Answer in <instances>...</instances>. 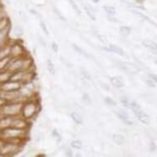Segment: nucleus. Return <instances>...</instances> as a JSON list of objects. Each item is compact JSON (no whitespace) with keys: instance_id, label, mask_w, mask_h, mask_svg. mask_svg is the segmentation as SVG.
Masks as SVG:
<instances>
[{"instance_id":"nucleus-1","label":"nucleus","mask_w":157,"mask_h":157,"mask_svg":"<svg viewBox=\"0 0 157 157\" xmlns=\"http://www.w3.org/2000/svg\"><path fill=\"white\" fill-rule=\"evenodd\" d=\"M39 109H40L39 104L36 101H31V100L29 101L28 99L25 102H23L21 111V116H22L26 120H31L37 115Z\"/></svg>"},{"instance_id":"nucleus-2","label":"nucleus","mask_w":157,"mask_h":157,"mask_svg":"<svg viewBox=\"0 0 157 157\" xmlns=\"http://www.w3.org/2000/svg\"><path fill=\"white\" fill-rule=\"evenodd\" d=\"M23 102H18V101H10L6 102L0 110L3 115L15 117V116L21 115V108H22Z\"/></svg>"},{"instance_id":"nucleus-3","label":"nucleus","mask_w":157,"mask_h":157,"mask_svg":"<svg viewBox=\"0 0 157 157\" xmlns=\"http://www.w3.org/2000/svg\"><path fill=\"white\" fill-rule=\"evenodd\" d=\"M130 109L133 112L134 115L136 116V118L139 120L141 123L144 124H148L150 123L149 116L147 115V113L145 112L142 108L141 107L139 104L136 102H132L130 103Z\"/></svg>"},{"instance_id":"nucleus-4","label":"nucleus","mask_w":157,"mask_h":157,"mask_svg":"<svg viewBox=\"0 0 157 157\" xmlns=\"http://www.w3.org/2000/svg\"><path fill=\"white\" fill-rule=\"evenodd\" d=\"M20 150V143L7 141L3 142V147L0 149V154L2 155H12L17 153Z\"/></svg>"},{"instance_id":"nucleus-5","label":"nucleus","mask_w":157,"mask_h":157,"mask_svg":"<svg viewBox=\"0 0 157 157\" xmlns=\"http://www.w3.org/2000/svg\"><path fill=\"white\" fill-rule=\"evenodd\" d=\"M21 86V83L18 82L9 80L6 82L0 84V90L4 91H16L18 90Z\"/></svg>"},{"instance_id":"nucleus-6","label":"nucleus","mask_w":157,"mask_h":157,"mask_svg":"<svg viewBox=\"0 0 157 157\" xmlns=\"http://www.w3.org/2000/svg\"><path fill=\"white\" fill-rule=\"evenodd\" d=\"M11 127H13V128H16L26 130L27 127H28V120L24 119L22 116L21 117H19V115L15 116V117H13Z\"/></svg>"},{"instance_id":"nucleus-7","label":"nucleus","mask_w":157,"mask_h":157,"mask_svg":"<svg viewBox=\"0 0 157 157\" xmlns=\"http://www.w3.org/2000/svg\"><path fill=\"white\" fill-rule=\"evenodd\" d=\"M24 48L18 43H15L10 46V57L11 58H19L25 56L24 54Z\"/></svg>"},{"instance_id":"nucleus-8","label":"nucleus","mask_w":157,"mask_h":157,"mask_svg":"<svg viewBox=\"0 0 157 157\" xmlns=\"http://www.w3.org/2000/svg\"><path fill=\"white\" fill-rule=\"evenodd\" d=\"M115 114L123 123H124L127 125H132L133 124V122L132 121L131 118L129 117L128 113L123 109H119L117 111H115Z\"/></svg>"},{"instance_id":"nucleus-9","label":"nucleus","mask_w":157,"mask_h":157,"mask_svg":"<svg viewBox=\"0 0 157 157\" xmlns=\"http://www.w3.org/2000/svg\"><path fill=\"white\" fill-rule=\"evenodd\" d=\"M105 50L109 52H112L116 54H119L120 56H125V52L122 48L119 47L116 44H109V46H105L103 48Z\"/></svg>"},{"instance_id":"nucleus-10","label":"nucleus","mask_w":157,"mask_h":157,"mask_svg":"<svg viewBox=\"0 0 157 157\" xmlns=\"http://www.w3.org/2000/svg\"><path fill=\"white\" fill-rule=\"evenodd\" d=\"M111 85L115 88H122L124 86V78L120 76H114L109 78Z\"/></svg>"},{"instance_id":"nucleus-11","label":"nucleus","mask_w":157,"mask_h":157,"mask_svg":"<svg viewBox=\"0 0 157 157\" xmlns=\"http://www.w3.org/2000/svg\"><path fill=\"white\" fill-rule=\"evenodd\" d=\"M12 120H13V117L3 115V117L0 119V131L11 127Z\"/></svg>"},{"instance_id":"nucleus-12","label":"nucleus","mask_w":157,"mask_h":157,"mask_svg":"<svg viewBox=\"0 0 157 157\" xmlns=\"http://www.w3.org/2000/svg\"><path fill=\"white\" fill-rule=\"evenodd\" d=\"M84 10H85L86 13L87 14V16L89 17L93 20V21H95L96 20V17H95V10L94 7H91L90 4H86L84 5Z\"/></svg>"},{"instance_id":"nucleus-13","label":"nucleus","mask_w":157,"mask_h":157,"mask_svg":"<svg viewBox=\"0 0 157 157\" xmlns=\"http://www.w3.org/2000/svg\"><path fill=\"white\" fill-rule=\"evenodd\" d=\"M142 44L145 47H147V49H149L150 50H151L152 52H154L155 54H157V43L151 41L150 40H144L142 41Z\"/></svg>"},{"instance_id":"nucleus-14","label":"nucleus","mask_w":157,"mask_h":157,"mask_svg":"<svg viewBox=\"0 0 157 157\" xmlns=\"http://www.w3.org/2000/svg\"><path fill=\"white\" fill-rule=\"evenodd\" d=\"M12 74H13V72L7 69L0 72V84H3V83L10 80Z\"/></svg>"},{"instance_id":"nucleus-15","label":"nucleus","mask_w":157,"mask_h":157,"mask_svg":"<svg viewBox=\"0 0 157 157\" xmlns=\"http://www.w3.org/2000/svg\"><path fill=\"white\" fill-rule=\"evenodd\" d=\"M71 118H72V121L74 122L76 124H77V125L82 124L83 119L80 112H77V111H73V112H72L71 113Z\"/></svg>"},{"instance_id":"nucleus-16","label":"nucleus","mask_w":157,"mask_h":157,"mask_svg":"<svg viewBox=\"0 0 157 157\" xmlns=\"http://www.w3.org/2000/svg\"><path fill=\"white\" fill-rule=\"evenodd\" d=\"M112 140L115 144L119 145V146H122L124 144L125 142V137L123 134L121 133H114L112 136Z\"/></svg>"},{"instance_id":"nucleus-17","label":"nucleus","mask_w":157,"mask_h":157,"mask_svg":"<svg viewBox=\"0 0 157 157\" xmlns=\"http://www.w3.org/2000/svg\"><path fill=\"white\" fill-rule=\"evenodd\" d=\"M72 48H73V49H74L75 51L77 52V54H79L80 55H82V56L85 57V58H87V59H91V56H90V54H88L87 52L84 49H82V47L78 46L77 44H72Z\"/></svg>"},{"instance_id":"nucleus-18","label":"nucleus","mask_w":157,"mask_h":157,"mask_svg":"<svg viewBox=\"0 0 157 157\" xmlns=\"http://www.w3.org/2000/svg\"><path fill=\"white\" fill-rule=\"evenodd\" d=\"M8 27L3 29L2 31H0V48L3 46V44L5 43L6 39L8 36Z\"/></svg>"},{"instance_id":"nucleus-19","label":"nucleus","mask_w":157,"mask_h":157,"mask_svg":"<svg viewBox=\"0 0 157 157\" xmlns=\"http://www.w3.org/2000/svg\"><path fill=\"white\" fill-rule=\"evenodd\" d=\"M11 60V57H6L4 59H0V72H2V71H4V70L7 69V67H8V65L9 63Z\"/></svg>"},{"instance_id":"nucleus-20","label":"nucleus","mask_w":157,"mask_h":157,"mask_svg":"<svg viewBox=\"0 0 157 157\" xmlns=\"http://www.w3.org/2000/svg\"><path fill=\"white\" fill-rule=\"evenodd\" d=\"M67 3H69V5L72 8V9L75 11V13H77V15H81L82 14V12H81V9L79 8L78 5L76 3L75 0H67Z\"/></svg>"},{"instance_id":"nucleus-21","label":"nucleus","mask_w":157,"mask_h":157,"mask_svg":"<svg viewBox=\"0 0 157 157\" xmlns=\"http://www.w3.org/2000/svg\"><path fill=\"white\" fill-rule=\"evenodd\" d=\"M13 33L16 36L20 37V36H23L24 34V28L20 25H16L13 28Z\"/></svg>"},{"instance_id":"nucleus-22","label":"nucleus","mask_w":157,"mask_h":157,"mask_svg":"<svg viewBox=\"0 0 157 157\" xmlns=\"http://www.w3.org/2000/svg\"><path fill=\"white\" fill-rule=\"evenodd\" d=\"M70 146L73 149H76V150H80L83 147V144H82V142L81 141V140H73L70 143Z\"/></svg>"},{"instance_id":"nucleus-23","label":"nucleus","mask_w":157,"mask_h":157,"mask_svg":"<svg viewBox=\"0 0 157 157\" xmlns=\"http://www.w3.org/2000/svg\"><path fill=\"white\" fill-rule=\"evenodd\" d=\"M119 32H120V34H121L122 36H128L130 35V33H131V28L128 27V26H120V28H119Z\"/></svg>"},{"instance_id":"nucleus-24","label":"nucleus","mask_w":157,"mask_h":157,"mask_svg":"<svg viewBox=\"0 0 157 157\" xmlns=\"http://www.w3.org/2000/svg\"><path fill=\"white\" fill-rule=\"evenodd\" d=\"M103 10L105 11L108 15H115L116 13L115 8H113V7H112V6H103Z\"/></svg>"},{"instance_id":"nucleus-25","label":"nucleus","mask_w":157,"mask_h":157,"mask_svg":"<svg viewBox=\"0 0 157 157\" xmlns=\"http://www.w3.org/2000/svg\"><path fill=\"white\" fill-rule=\"evenodd\" d=\"M47 69L49 71V72L50 74L54 75L55 73V68H54V63L52 62L51 59H48L46 63Z\"/></svg>"},{"instance_id":"nucleus-26","label":"nucleus","mask_w":157,"mask_h":157,"mask_svg":"<svg viewBox=\"0 0 157 157\" xmlns=\"http://www.w3.org/2000/svg\"><path fill=\"white\" fill-rule=\"evenodd\" d=\"M54 14L57 16V17L59 18L60 21H63V22H67V19H66V17H65L63 15L62 13H61L58 8H54Z\"/></svg>"},{"instance_id":"nucleus-27","label":"nucleus","mask_w":157,"mask_h":157,"mask_svg":"<svg viewBox=\"0 0 157 157\" xmlns=\"http://www.w3.org/2000/svg\"><path fill=\"white\" fill-rule=\"evenodd\" d=\"M80 72H81V74L82 75V77L85 78L86 80L90 81V79H91V76H90V74L89 73V72H88L87 70L86 69V68H84V67H80Z\"/></svg>"},{"instance_id":"nucleus-28","label":"nucleus","mask_w":157,"mask_h":157,"mask_svg":"<svg viewBox=\"0 0 157 157\" xmlns=\"http://www.w3.org/2000/svg\"><path fill=\"white\" fill-rule=\"evenodd\" d=\"M82 100L83 103L86 104V105H90V104H91V98H90V95H88V94H86V93L83 94Z\"/></svg>"},{"instance_id":"nucleus-29","label":"nucleus","mask_w":157,"mask_h":157,"mask_svg":"<svg viewBox=\"0 0 157 157\" xmlns=\"http://www.w3.org/2000/svg\"><path fill=\"white\" fill-rule=\"evenodd\" d=\"M104 101H105V102L106 105H109V106H115L116 105V102L113 101V99H112L111 97H109V96H107V97H105V99H104Z\"/></svg>"},{"instance_id":"nucleus-30","label":"nucleus","mask_w":157,"mask_h":157,"mask_svg":"<svg viewBox=\"0 0 157 157\" xmlns=\"http://www.w3.org/2000/svg\"><path fill=\"white\" fill-rule=\"evenodd\" d=\"M40 26L42 31H43L46 36H48V35H49V30H48V28H47L46 24L44 23V21H42L41 20V21H40Z\"/></svg>"},{"instance_id":"nucleus-31","label":"nucleus","mask_w":157,"mask_h":157,"mask_svg":"<svg viewBox=\"0 0 157 157\" xmlns=\"http://www.w3.org/2000/svg\"><path fill=\"white\" fill-rule=\"evenodd\" d=\"M95 36H97V38L100 40V41L104 43V44H105V43H107V41H108L107 37H106L105 35H102V34H100V33H96L95 34Z\"/></svg>"},{"instance_id":"nucleus-32","label":"nucleus","mask_w":157,"mask_h":157,"mask_svg":"<svg viewBox=\"0 0 157 157\" xmlns=\"http://www.w3.org/2000/svg\"><path fill=\"white\" fill-rule=\"evenodd\" d=\"M51 49L55 53V54H57L58 52H59V44H57L56 42H52L51 43Z\"/></svg>"},{"instance_id":"nucleus-33","label":"nucleus","mask_w":157,"mask_h":157,"mask_svg":"<svg viewBox=\"0 0 157 157\" xmlns=\"http://www.w3.org/2000/svg\"><path fill=\"white\" fill-rule=\"evenodd\" d=\"M107 19H108L109 21H110V22H119V20L117 17H114V15H108L107 17Z\"/></svg>"},{"instance_id":"nucleus-34","label":"nucleus","mask_w":157,"mask_h":157,"mask_svg":"<svg viewBox=\"0 0 157 157\" xmlns=\"http://www.w3.org/2000/svg\"><path fill=\"white\" fill-rule=\"evenodd\" d=\"M121 102L125 107H129V106H130V103H129L128 101V100H127L125 97L121 98Z\"/></svg>"},{"instance_id":"nucleus-35","label":"nucleus","mask_w":157,"mask_h":157,"mask_svg":"<svg viewBox=\"0 0 157 157\" xmlns=\"http://www.w3.org/2000/svg\"><path fill=\"white\" fill-rule=\"evenodd\" d=\"M30 13H31V14H33V15H35L36 17L38 18H41V16H40V14L37 12L36 10H35V9H33V8H31V9H30Z\"/></svg>"},{"instance_id":"nucleus-36","label":"nucleus","mask_w":157,"mask_h":157,"mask_svg":"<svg viewBox=\"0 0 157 157\" xmlns=\"http://www.w3.org/2000/svg\"><path fill=\"white\" fill-rule=\"evenodd\" d=\"M149 77L151 80L157 83V74H149Z\"/></svg>"},{"instance_id":"nucleus-37","label":"nucleus","mask_w":157,"mask_h":157,"mask_svg":"<svg viewBox=\"0 0 157 157\" xmlns=\"http://www.w3.org/2000/svg\"><path fill=\"white\" fill-rule=\"evenodd\" d=\"M53 135H54L55 137L57 138V140H58V142H60V139H61V136H60L59 133V132H57L56 130H54V132H53Z\"/></svg>"},{"instance_id":"nucleus-38","label":"nucleus","mask_w":157,"mask_h":157,"mask_svg":"<svg viewBox=\"0 0 157 157\" xmlns=\"http://www.w3.org/2000/svg\"><path fill=\"white\" fill-rule=\"evenodd\" d=\"M38 40L39 41H40V43L43 46H45V45H46V42H45V40H44V38H43L42 36H38Z\"/></svg>"},{"instance_id":"nucleus-39","label":"nucleus","mask_w":157,"mask_h":157,"mask_svg":"<svg viewBox=\"0 0 157 157\" xmlns=\"http://www.w3.org/2000/svg\"><path fill=\"white\" fill-rule=\"evenodd\" d=\"M146 82H147V85L149 86H151V87H155V82H153L152 80H151V79H149V80H147Z\"/></svg>"},{"instance_id":"nucleus-40","label":"nucleus","mask_w":157,"mask_h":157,"mask_svg":"<svg viewBox=\"0 0 157 157\" xmlns=\"http://www.w3.org/2000/svg\"><path fill=\"white\" fill-rule=\"evenodd\" d=\"M6 103V101H4V100H3V98L2 97H0V109L2 108V106L3 105H4V104Z\"/></svg>"},{"instance_id":"nucleus-41","label":"nucleus","mask_w":157,"mask_h":157,"mask_svg":"<svg viewBox=\"0 0 157 157\" xmlns=\"http://www.w3.org/2000/svg\"><path fill=\"white\" fill-rule=\"evenodd\" d=\"M66 153L68 156H72V150L71 149H67L66 150Z\"/></svg>"},{"instance_id":"nucleus-42","label":"nucleus","mask_w":157,"mask_h":157,"mask_svg":"<svg viewBox=\"0 0 157 157\" xmlns=\"http://www.w3.org/2000/svg\"><path fill=\"white\" fill-rule=\"evenodd\" d=\"M135 1H136V3H142L145 2V0H135Z\"/></svg>"},{"instance_id":"nucleus-43","label":"nucleus","mask_w":157,"mask_h":157,"mask_svg":"<svg viewBox=\"0 0 157 157\" xmlns=\"http://www.w3.org/2000/svg\"><path fill=\"white\" fill-rule=\"evenodd\" d=\"M91 1H92L94 3H98L100 1H101V0H91Z\"/></svg>"},{"instance_id":"nucleus-44","label":"nucleus","mask_w":157,"mask_h":157,"mask_svg":"<svg viewBox=\"0 0 157 157\" xmlns=\"http://www.w3.org/2000/svg\"><path fill=\"white\" fill-rule=\"evenodd\" d=\"M5 1L6 3H8V4H10L11 3V0H4Z\"/></svg>"},{"instance_id":"nucleus-45","label":"nucleus","mask_w":157,"mask_h":157,"mask_svg":"<svg viewBox=\"0 0 157 157\" xmlns=\"http://www.w3.org/2000/svg\"><path fill=\"white\" fill-rule=\"evenodd\" d=\"M155 63L157 64V60H155Z\"/></svg>"}]
</instances>
